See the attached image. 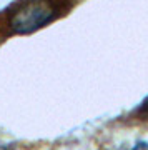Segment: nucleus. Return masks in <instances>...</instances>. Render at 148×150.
Masks as SVG:
<instances>
[{"label": "nucleus", "instance_id": "f257e3e1", "mask_svg": "<svg viewBox=\"0 0 148 150\" xmlns=\"http://www.w3.org/2000/svg\"><path fill=\"white\" fill-rule=\"evenodd\" d=\"M55 20V7L48 0H27L17 5L10 15V27L15 33H33Z\"/></svg>", "mask_w": 148, "mask_h": 150}, {"label": "nucleus", "instance_id": "20e7f679", "mask_svg": "<svg viewBox=\"0 0 148 150\" xmlns=\"http://www.w3.org/2000/svg\"><path fill=\"white\" fill-rule=\"evenodd\" d=\"M0 150H5V149H4V147H0Z\"/></svg>", "mask_w": 148, "mask_h": 150}, {"label": "nucleus", "instance_id": "f03ea898", "mask_svg": "<svg viewBox=\"0 0 148 150\" xmlns=\"http://www.w3.org/2000/svg\"><path fill=\"white\" fill-rule=\"evenodd\" d=\"M137 115L140 118H143V120H148V98H145V100H143V103L140 105V108H138Z\"/></svg>", "mask_w": 148, "mask_h": 150}, {"label": "nucleus", "instance_id": "7ed1b4c3", "mask_svg": "<svg viewBox=\"0 0 148 150\" xmlns=\"http://www.w3.org/2000/svg\"><path fill=\"white\" fill-rule=\"evenodd\" d=\"M132 150H148V144L147 142H138Z\"/></svg>", "mask_w": 148, "mask_h": 150}]
</instances>
